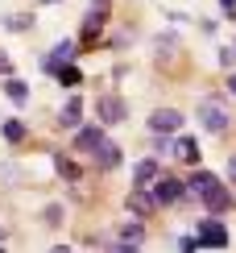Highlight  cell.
<instances>
[{
    "label": "cell",
    "instance_id": "4316f807",
    "mask_svg": "<svg viewBox=\"0 0 236 253\" xmlns=\"http://www.w3.org/2000/svg\"><path fill=\"white\" fill-rule=\"evenodd\" d=\"M232 50H236V46H232Z\"/></svg>",
    "mask_w": 236,
    "mask_h": 253
},
{
    "label": "cell",
    "instance_id": "8992f818",
    "mask_svg": "<svg viewBox=\"0 0 236 253\" xmlns=\"http://www.w3.org/2000/svg\"><path fill=\"white\" fill-rule=\"evenodd\" d=\"M199 245H216V249L228 245V233H224L220 220H203V224H199Z\"/></svg>",
    "mask_w": 236,
    "mask_h": 253
},
{
    "label": "cell",
    "instance_id": "3957f363",
    "mask_svg": "<svg viewBox=\"0 0 236 253\" xmlns=\"http://www.w3.org/2000/svg\"><path fill=\"white\" fill-rule=\"evenodd\" d=\"M104 141V125H83V129H75V150L79 154H95Z\"/></svg>",
    "mask_w": 236,
    "mask_h": 253
},
{
    "label": "cell",
    "instance_id": "2e32d148",
    "mask_svg": "<svg viewBox=\"0 0 236 253\" xmlns=\"http://www.w3.org/2000/svg\"><path fill=\"white\" fill-rule=\"evenodd\" d=\"M4 96L13 100V104H25V96H29V87H25V83H21V79H8V83H4Z\"/></svg>",
    "mask_w": 236,
    "mask_h": 253
},
{
    "label": "cell",
    "instance_id": "ffe728a7",
    "mask_svg": "<svg viewBox=\"0 0 236 253\" xmlns=\"http://www.w3.org/2000/svg\"><path fill=\"white\" fill-rule=\"evenodd\" d=\"M178 150H182V162H191V166L199 162V145L191 141V137H178Z\"/></svg>",
    "mask_w": 236,
    "mask_h": 253
},
{
    "label": "cell",
    "instance_id": "6da1fadb",
    "mask_svg": "<svg viewBox=\"0 0 236 253\" xmlns=\"http://www.w3.org/2000/svg\"><path fill=\"white\" fill-rule=\"evenodd\" d=\"M195 117H199V125L207 133H224V129H228V108H224L220 100H199Z\"/></svg>",
    "mask_w": 236,
    "mask_h": 253
},
{
    "label": "cell",
    "instance_id": "d6986e66",
    "mask_svg": "<svg viewBox=\"0 0 236 253\" xmlns=\"http://www.w3.org/2000/svg\"><path fill=\"white\" fill-rule=\"evenodd\" d=\"M124 241H128V245H141V241H145V224H141V220H128V224H124Z\"/></svg>",
    "mask_w": 236,
    "mask_h": 253
},
{
    "label": "cell",
    "instance_id": "7a4b0ae2",
    "mask_svg": "<svg viewBox=\"0 0 236 253\" xmlns=\"http://www.w3.org/2000/svg\"><path fill=\"white\" fill-rule=\"evenodd\" d=\"M182 125H187V121H182V112H178V108H157L154 117H149V129H154L157 137H166V133H178Z\"/></svg>",
    "mask_w": 236,
    "mask_h": 253
},
{
    "label": "cell",
    "instance_id": "5bb4252c",
    "mask_svg": "<svg viewBox=\"0 0 236 253\" xmlns=\"http://www.w3.org/2000/svg\"><path fill=\"white\" fill-rule=\"evenodd\" d=\"M58 83H62V87H75V83H83V71L71 67V62H62V67H58Z\"/></svg>",
    "mask_w": 236,
    "mask_h": 253
},
{
    "label": "cell",
    "instance_id": "484cf974",
    "mask_svg": "<svg viewBox=\"0 0 236 253\" xmlns=\"http://www.w3.org/2000/svg\"><path fill=\"white\" fill-rule=\"evenodd\" d=\"M41 4H58V0H41Z\"/></svg>",
    "mask_w": 236,
    "mask_h": 253
},
{
    "label": "cell",
    "instance_id": "ac0fdd59",
    "mask_svg": "<svg viewBox=\"0 0 236 253\" xmlns=\"http://www.w3.org/2000/svg\"><path fill=\"white\" fill-rule=\"evenodd\" d=\"M100 25H104V4H95L91 13H87V25H83V34L95 38V34H100Z\"/></svg>",
    "mask_w": 236,
    "mask_h": 253
},
{
    "label": "cell",
    "instance_id": "7c38bea8",
    "mask_svg": "<svg viewBox=\"0 0 236 253\" xmlns=\"http://www.w3.org/2000/svg\"><path fill=\"white\" fill-rule=\"evenodd\" d=\"M154 204H157V199H154V195H145V191H133V195H128V208H133L137 216H141V212L149 216V212H154Z\"/></svg>",
    "mask_w": 236,
    "mask_h": 253
},
{
    "label": "cell",
    "instance_id": "cb8c5ba5",
    "mask_svg": "<svg viewBox=\"0 0 236 253\" xmlns=\"http://www.w3.org/2000/svg\"><path fill=\"white\" fill-rule=\"evenodd\" d=\"M220 4H224V8H228V13H232V8H236V0H220Z\"/></svg>",
    "mask_w": 236,
    "mask_h": 253
},
{
    "label": "cell",
    "instance_id": "30bf717a",
    "mask_svg": "<svg viewBox=\"0 0 236 253\" xmlns=\"http://www.w3.org/2000/svg\"><path fill=\"white\" fill-rule=\"evenodd\" d=\"M95 158H100V166H104V170H116V166H120V145H112V141H100Z\"/></svg>",
    "mask_w": 236,
    "mask_h": 253
},
{
    "label": "cell",
    "instance_id": "ba28073f",
    "mask_svg": "<svg viewBox=\"0 0 236 253\" xmlns=\"http://www.w3.org/2000/svg\"><path fill=\"white\" fill-rule=\"evenodd\" d=\"M182 191H187V183H178V178H162V183L154 187V199H157V204H174V199H182Z\"/></svg>",
    "mask_w": 236,
    "mask_h": 253
},
{
    "label": "cell",
    "instance_id": "8fae6325",
    "mask_svg": "<svg viewBox=\"0 0 236 253\" xmlns=\"http://www.w3.org/2000/svg\"><path fill=\"white\" fill-rule=\"evenodd\" d=\"M211 187H220V178H216V174H207V170H195V174H191V183H187V191H195V195H207Z\"/></svg>",
    "mask_w": 236,
    "mask_h": 253
},
{
    "label": "cell",
    "instance_id": "5b68a950",
    "mask_svg": "<svg viewBox=\"0 0 236 253\" xmlns=\"http://www.w3.org/2000/svg\"><path fill=\"white\" fill-rule=\"evenodd\" d=\"M124 117H128L124 100H116V96H104L100 100V125H120Z\"/></svg>",
    "mask_w": 236,
    "mask_h": 253
},
{
    "label": "cell",
    "instance_id": "4fadbf2b",
    "mask_svg": "<svg viewBox=\"0 0 236 253\" xmlns=\"http://www.w3.org/2000/svg\"><path fill=\"white\" fill-rule=\"evenodd\" d=\"M133 174H137V183H141V187H145V183H154V178H157V162H154V158H145V162H137V170H133Z\"/></svg>",
    "mask_w": 236,
    "mask_h": 253
},
{
    "label": "cell",
    "instance_id": "277c9868",
    "mask_svg": "<svg viewBox=\"0 0 236 253\" xmlns=\"http://www.w3.org/2000/svg\"><path fill=\"white\" fill-rule=\"evenodd\" d=\"M71 54H75V42H58V46L41 58V75H58V67L71 62Z\"/></svg>",
    "mask_w": 236,
    "mask_h": 253
},
{
    "label": "cell",
    "instance_id": "52a82bcc",
    "mask_svg": "<svg viewBox=\"0 0 236 253\" xmlns=\"http://www.w3.org/2000/svg\"><path fill=\"white\" fill-rule=\"evenodd\" d=\"M58 125H62V129H79V125H83V100H79V96H71L67 104H62Z\"/></svg>",
    "mask_w": 236,
    "mask_h": 253
},
{
    "label": "cell",
    "instance_id": "e0dca14e",
    "mask_svg": "<svg viewBox=\"0 0 236 253\" xmlns=\"http://www.w3.org/2000/svg\"><path fill=\"white\" fill-rule=\"evenodd\" d=\"M0 133H4V141H25V121H4V129H0Z\"/></svg>",
    "mask_w": 236,
    "mask_h": 253
},
{
    "label": "cell",
    "instance_id": "d4e9b609",
    "mask_svg": "<svg viewBox=\"0 0 236 253\" xmlns=\"http://www.w3.org/2000/svg\"><path fill=\"white\" fill-rule=\"evenodd\" d=\"M228 87H232V91H236V75H232V79H228Z\"/></svg>",
    "mask_w": 236,
    "mask_h": 253
},
{
    "label": "cell",
    "instance_id": "7402d4cb",
    "mask_svg": "<svg viewBox=\"0 0 236 253\" xmlns=\"http://www.w3.org/2000/svg\"><path fill=\"white\" fill-rule=\"evenodd\" d=\"M0 75H13V58H8L4 50H0Z\"/></svg>",
    "mask_w": 236,
    "mask_h": 253
},
{
    "label": "cell",
    "instance_id": "603a6c76",
    "mask_svg": "<svg viewBox=\"0 0 236 253\" xmlns=\"http://www.w3.org/2000/svg\"><path fill=\"white\" fill-rule=\"evenodd\" d=\"M228 178L236 183V158H228Z\"/></svg>",
    "mask_w": 236,
    "mask_h": 253
},
{
    "label": "cell",
    "instance_id": "44dd1931",
    "mask_svg": "<svg viewBox=\"0 0 236 253\" xmlns=\"http://www.w3.org/2000/svg\"><path fill=\"white\" fill-rule=\"evenodd\" d=\"M29 25H34V17H29V13H17V17H8V21H4V29H17V34H25Z\"/></svg>",
    "mask_w": 236,
    "mask_h": 253
},
{
    "label": "cell",
    "instance_id": "9a60e30c",
    "mask_svg": "<svg viewBox=\"0 0 236 253\" xmlns=\"http://www.w3.org/2000/svg\"><path fill=\"white\" fill-rule=\"evenodd\" d=\"M54 166H58V174L67 178V183H79V166H75L71 158H62V154H54Z\"/></svg>",
    "mask_w": 236,
    "mask_h": 253
},
{
    "label": "cell",
    "instance_id": "9c48e42d",
    "mask_svg": "<svg viewBox=\"0 0 236 253\" xmlns=\"http://www.w3.org/2000/svg\"><path fill=\"white\" fill-rule=\"evenodd\" d=\"M203 204H207V212H228V208H232V195L224 191V187H211V191L203 195Z\"/></svg>",
    "mask_w": 236,
    "mask_h": 253
}]
</instances>
